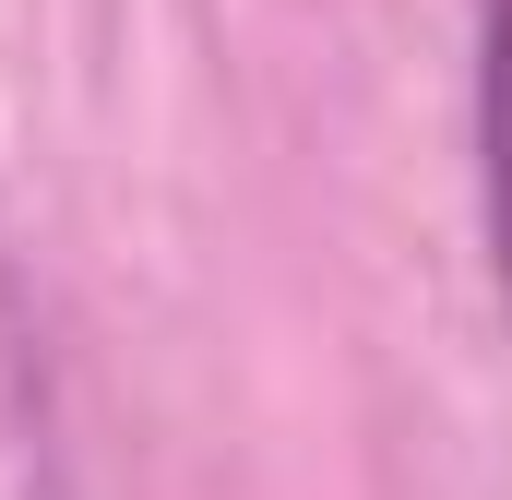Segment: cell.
<instances>
[{
	"label": "cell",
	"mask_w": 512,
	"mask_h": 500,
	"mask_svg": "<svg viewBox=\"0 0 512 500\" xmlns=\"http://www.w3.org/2000/svg\"><path fill=\"white\" fill-rule=\"evenodd\" d=\"M477 203H489V262L512 298V0H477Z\"/></svg>",
	"instance_id": "obj_1"
}]
</instances>
